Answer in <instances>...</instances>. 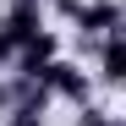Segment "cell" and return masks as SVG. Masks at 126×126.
<instances>
[{"label":"cell","mask_w":126,"mask_h":126,"mask_svg":"<svg viewBox=\"0 0 126 126\" xmlns=\"http://www.w3.org/2000/svg\"><path fill=\"white\" fill-rule=\"evenodd\" d=\"M60 49H66V44H60V33L44 22V28H38L33 38H22V44H16V60H11V77H38V71H44L49 66V60L60 55Z\"/></svg>","instance_id":"obj_2"},{"label":"cell","mask_w":126,"mask_h":126,"mask_svg":"<svg viewBox=\"0 0 126 126\" xmlns=\"http://www.w3.org/2000/svg\"><path fill=\"white\" fill-rule=\"evenodd\" d=\"M71 28H77V38H104L110 28H121V0H82Z\"/></svg>","instance_id":"obj_4"},{"label":"cell","mask_w":126,"mask_h":126,"mask_svg":"<svg viewBox=\"0 0 126 126\" xmlns=\"http://www.w3.org/2000/svg\"><path fill=\"white\" fill-rule=\"evenodd\" d=\"M11 104H16V82H11V77H0V115H6Z\"/></svg>","instance_id":"obj_10"},{"label":"cell","mask_w":126,"mask_h":126,"mask_svg":"<svg viewBox=\"0 0 126 126\" xmlns=\"http://www.w3.org/2000/svg\"><path fill=\"white\" fill-rule=\"evenodd\" d=\"M77 6H82V0H49V6H44V16H60V22H71V16H77Z\"/></svg>","instance_id":"obj_8"},{"label":"cell","mask_w":126,"mask_h":126,"mask_svg":"<svg viewBox=\"0 0 126 126\" xmlns=\"http://www.w3.org/2000/svg\"><path fill=\"white\" fill-rule=\"evenodd\" d=\"M93 82L110 88V93L126 82V33H121V28H110V33L93 44Z\"/></svg>","instance_id":"obj_3"},{"label":"cell","mask_w":126,"mask_h":126,"mask_svg":"<svg viewBox=\"0 0 126 126\" xmlns=\"http://www.w3.org/2000/svg\"><path fill=\"white\" fill-rule=\"evenodd\" d=\"M44 22H49V16H44V6H33V0H11V6H6V16H0V28H6L16 44H22V38H33Z\"/></svg>","instance_id":"obj_5"},{"label":"cell","mask_w":126,"mask_h":126,"mask_svg":"<svg viewBox=\"0 0 126 126\" xmlns=\"http://www.w3.org/2000/svg\"><path fill=\"white\" fill-rule=\"evenodd\" d=\"M33 6H49V0H33Z\"/></svg>","instance_id":"obj_11"},{"label":"cell","mask_w":126,"mask_h":126,"mask_svg":"<svg viewBox=\"0 0 126 126\" xmlns=\"http://www.w3.org/2000/svg\"><path fill=\"white\" fill-rule=\"evenodd\" d=\"M71 110H77L71 126H110V121H115V110H110V104H99V99H82V104H71Z\"/></svg>","instance_id":"obj_6"},{"label":"cell","mask_w":126,"mask_h":126,"mask_svg":"<svg viewBox=\"0 0 126 126\" xmlns=\"http://www.w3.org/2000/svg\"><path fill=\"white\" fill-rule=\"evenodd\" d=\"M0 126H49V110H33V104H11Z\"/></svg>","instance_id":"obj_7"},{"label":"cell","mask_w":126,"mask_h":126,"mask_svg":"<svg viewBox=\"0 0 126 126\" xmlns=\"http://www.w3.org/2000/svg\"><path fill=\"white\" fill-rule=\"evenodd\" d=\"M33 82H44L49 99H60V104H82V99H93V93H99L93 71H82V60H66V55H55Z\"/></svg>","instance_id":"obj_1"},{"label":"cell","mask_w":126,"mask_h":126,"mask_svg":"<svg viewBox=\"0 0 126 126\" xmlns=\"http://www.w3.org/2000/svg\"><path fill=\"white\" fill-rule=\"evenodd\" d=\"M11 60H16V38H11L6 28H0V71H6V66H11Z\"/></svg>","instance_id":"obj_9"}]
</instances>
